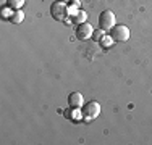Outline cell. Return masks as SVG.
Segmentation results:
<instances>
[{
  "instance_id": "1",
  "label": "cell",
  "mask_w": 152,
  "mask_h": 145,
  "mask_svg": "<svg viewBox=\"0 0 152 145\" xmlns=\"http://www.w3.org/2000/svg\"><path fill=\"white\" fill-rule=\"evenodd\" d=\"M50 14L57 21H66L68 18V5L63 2H53L50 7Z\"/></svg>"
},
{
  "instance_id": "2",
  "label": "cell",
  "mask_w": 152,
  "mask_h": 145,
  "mask_svg": "<svg viewBox=\"0 0 152 145\" xmlns=\"http://www.w3.org/2000/svg\"><path fill=\"white\" fill-rule=\"evenodd\" d=\"M99 113H100V105L97 103V102H88V103L83 105V116H84V119H88V121L97 118Z\"/></svg>"
},
{
  "instance_id": "3",
  "label": "cell",
  "mask_w": 152,
  "mask_h": 145,
  "mask_svg": "<svg viewBox=\"0 0 152 145\" xmlns=\"http://www.w3.org/2000/svg\"><path fill=\"white\" fill-rule=\"evenodd\" d=\"M112 36L110 37L113 39V42H126L129 39V29L123 24H118V26H113L110 29Z\"/></svg>"
},
{
  "instance_id": "4",
  "label": "cell",
  "mask_w": 152,
  "mask_h": 145,
  "mask_svg": "<svg viewBox=\"0 0 152 145\" xmlns=\"http://www.w3.org/2000/svg\"><path fill=\"white\" fill-rule=\"evenodd\" d=\"M99 26H100V29H104V31H110V29L115 26V14L112 13L110 10H105L104 13H100Z\"/></svg>"
},
{
  "instance_id": "5",
  "label": "cell",
  "mask_w": 152,
  "mask_h": 145,
  "mask_svg": "<svg viewBox=\"0 0 152 145\" xmlns=\"http://www.w3.org/2000/svg\"><path fill=\"white\" fill-rule=\"evenodd\" d=\"M94 34V29L89 23H79V26L76 28V37L79 39V41H88V39H91Z\"/></svg>"
},
{
  "instance_id": "6",
  "label": "cell",
  "mask_w": 152,
  "mask_h": 145,
  "mask_svg": "<svg viewBox=\"0 0 152 145\" xmlns=\"http://www.w3.org/2000/svg\"><path fill=\"white\" fill-rule=\"evenodd\" d=\"M68 103L73 108H81L84 105V99H83V95L79 92H71L70 97H68Z\"/></svg>"
},
{
  "instance_id": "7",
  "label": "cell",
  "mask_w": 152,
  "mask_h": 145,
  "mask_svg": "<svg viewBox=\"0 0 152 145\" xmlns=\"http://www.w3.org/2000/svg\"><path fill=\"white\" fill-rule=\"evenodd\" d=\"M65 115H66V118L71 119V121H79V119H81V116H83V111H78V108L70 107V110L65 111Z\"/></svg>"
},
{
  "instance_id": "8",
  "label": "cell",
  "mask_w": 152,
  "mask_h": 145,
  "mask_svg": "<svg viewBox=\"0 0 152 145\" xmlns=\"http://www.w3.org/2000/svg\"><path fill=\"white\" fill-rule=\"evenodd\" d=\"M23 20H24V13L20 12V10H18V12H15L13 14H10V21H12L13 24H20Z\"/></svg>"
},
{
  "instance_id": "9",
  "label": "cell",
  "mask_w": 152,
  "mask_h": 145,
  "mask_svg": "<svg viewBox=\"0 0 152 145\" xmlns=\"http://www.w3.org/2000/svg\"><path fill=\"white\" fill-rule=\"evenodd\" d=\"M24 2H26V0H7V5H8L10 8H20V7L24 5Z\"/></svg>"
},
{
  "instance_id": "10",
  "label": "cell",
  "mask_w": 152,
  "mask_h": 145,
  "mask_svg": "<svg viewBox=\"0 0 152 145\" xmlns=\"http://www.w3.org/2000/svg\"><path fill=\"white\" fill-rule=\"evenodd\" d=\"M104 29H99V31H94V34H92V37H94V41H102L105 36H104Z\"/></svg>"
},
{
  "instance_id": "11",
  "label": "cell",
  "mask_w": 152,
  "mask_h": 145,
  "mask_svg": "<svg viewBox=\"0 0 152 145\" xmlns=\"http://www.w3.org/2000/svg\"><path fill=\"white\" fill-rule=\"evenodd\" d=\"M84 18H86L84 12H78V14L73 18V21H75V23H84Z\"/></svg>"
},
{
  "instance_id": "12",
  "label": "cell",
  "mask_w": 152,
  "mask_h": 145,
  "mask_svg": "<svg viewBox=\"0 0 152 145\" xmlns=\"http://www.w3.org/2000/svg\"><path fill=\"white\" fill-rule=\"evenodd\" d=\"M100 42H102V45H104V47H108L112 42H113V39H112V37H104Z\"/></svg>"
}]
</instances>
